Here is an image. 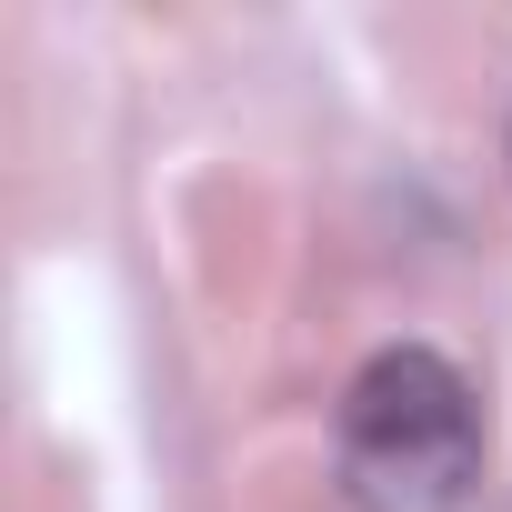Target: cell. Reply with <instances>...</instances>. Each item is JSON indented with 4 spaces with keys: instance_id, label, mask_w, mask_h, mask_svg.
Wrapping results in <instances>:
<instances>
[{
    "instance_id": "6da1fadb",
    "label": "cell",
    "mask_w": 512,
    "mask_h": 512,
    "mask_svg": "<svg viewBox=\"0 0 512 512\" xmlns=\"http://www.w3.org/2000/svg\"><path fill=\"white\" fill-rule=\"evenodd\" d=\"M482 472V412L442 352H382L342 402L352 512H462Z\"/></svg>"
}]
</instances>
